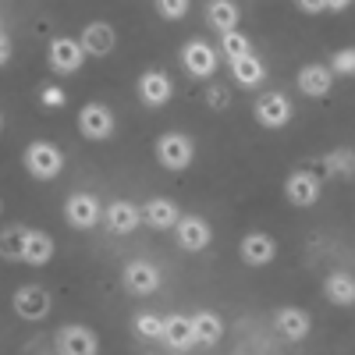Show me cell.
Segmentation results:
<instances>
[{
    "instance_id": "obj_25",
    "label": "cell",
    "mask_w": 355,
    "mask_h": 355,
    "mask_svg": "<svg viewBox=\"0 0 355 355\" xmlns=\"http://www.w3.org/2000/svg\"><path fill=\"white\" fill-rule=\"evenodd\" d=\"M231 75H234V82L239 85H259L263 78H266V68L259 64V57L252 53V57H242V61H231Z\"/></svg>"
},
{
    "instance_id": "obj_18",
    "label": "cell",
    "mask_w": 355,
    "mask_h": 355,
    "mask_svg": "<svg viewBox=\"0 0 355 355\" xmlns=\"http://www.w3.org/2000/svg\"><path fill=\"white\" fill-rule=\"evenodd\" d=\"M142 220L153 224L157 231H167V227H178V220H182V210L171 202V199H150L142 206Z\"/></svg>"
},
{
    "instance_id": "obj_28",
    "label": "cell",
    "mask_w": 355,
    "mask_h": 355,
    "mask_svg": "<svg viewBox=\"0 0 355 355\" xmlns=\"http://www.w3.org/2000/svg\"><path fill=\"white\" fill-rule=\"evenodd\" d=\"M25 234H28V227H8V231H4V256H8V259H21Z\"/></svg>"
},
{
    "instance_id": "obj_35",
    "label": "cell",
    "mask_w": 355,
    "mask_h": 355,
    "mask_svg": "<svg viewBox=\"0 0 355 355\" xmlns=\"http://www.w3.org/2000/svg\"><path fill=\"white\" fill-rule=\"evenodd\" d=\"M352 0H327V11H345Z\"/></svg>"
},
{
    "instance_id": "obj_14",
    "label": "cell",
    "mask_w": 355,
    "mask_h": 355,
    "mask_svg": "<svg viewBox=\"0 0 355 355\" xmlns=\"http://www.w3.org/2000/svg\"><path fill=\"white\" fill-rule=\"evenodd\" d=\"M139 96H142V103H150V107H164L171 100V78L164 71H157V68L142 71L139 75Z\"/></svg>"
},
{
    "instance_id": "obj_30",
    "label": "cell",
    "mask_w": 355,
    "mask_h": 355,
    "mask_svg": "<svg viewBox=\"0 0 355 355\" xmlns=\"http://www.w3.org/2000/svg\"><path fill=\"white\" fill-rule=\"evenodd\" d=\"M157 11H160V18L178 21V18L189 15V0H157Z\"/></svg>"
},
{
    "instance_id": "obj_4",
    "label": "cell",
    "mask_w": 355,
    "mask_h": 355,
    "mask_svg": "<svg viewBox=\"0 0 355 355\" xmlns=\"http://www.w3.org/2000/svg\"><path fill=\"white\" fill-rule=\"evenodd\" d=\"M78 132H82L85 139H93V142L110 139V135H114V114H110V107H103V103H85V107L78 110Z\"/></svg>"
},
{
    "instance_id": "obj_11",
    "label": "cell",
    "mask_w": 355,
    "mask_h": 355,
    "mask_svg": "<svg viewBox=\"0 0 355 355\" xmlns=\"http://www.w3.org/2000/svg\"><path fill=\"white\" fill-rule=\"evenodd\" d=\"M284 196H288L291 206H313V202L320 199V178L309 174V171H295V174H288Z\"/></svg>"
},
{
    "instance_id": "obj_8",
    "label": "cell",
    "mask_w": 355,
    "mask_h": 355,
    "mask_svg": "<svg viewBox=\"0 0 355 355\" xmlns=\"http://www.w3.org/2000/svg\"><path fill=\"white\" fill-rule=\"evenodd\" d=\"M15 313L21 316V320H46L50 316V291H43V288H36V284H25V288H18L15 291Z\"/></svg>"
},
{
    "instance_id": "obj_3",
    "label": "cell",
    "mask_w": 355,
    "mask_h": 355,
    "mask_svg": "<svg viewBox=\"0 0 355 355\" xmlns=\"http://www.w3.org/2000/svg\"><path fill=\"white\" fill-rule=\"evenodd\" d=\"M64 217H68V224H71V227L89 231V227H96V224H100L103 206H100V199H96V196H89V192H75V196H68V202H64Z\"/></svg>"
},
{
    "instance_id": "obj_23",
    "label": "cell",
    "mask_w": 355,
    "mask_h": 355,
    "mask_svg": "<svg viewBox=\"0 0 355 355\" xmlns=\"http://www.w3.org/2000/svg\"><path fill=\"white\" fill-rule=\"evenodd\" d=\"M192 327H196V345H217L220 334H224V323L217 313H196L192 316Z\"/></svg>"
},
{
    "instance_id": "obj_15",
    "label": "cell",
    "mask_w": 355,
    "mask_h": 355,
    "mask_svg": "<svg viewBox=\"0 0 355 355\" xmlns=\"http://www.w3.org/2000/svg\"><path fill=\"white\" fill-rule=\"evenodd\" d=\"M82 50L85 53H93V57H107L110 50H114V28L107 25V21H89L85 28H82Z\"/></svg>"
},
{
    "instance_id": "obj_9",
    "label": "cell",
    "mask_w": 355,
    "mask_h": 355,
    "mask_svg": "<svg viewBox=\"0 0 355 355\" xmlns=\"http://www.w3.org/2000/svg\"><path fill=\"white\" fill-rule=\"evenodd\" d=\"M100 352V341L89 327H61L57 334V355H96Z\"/></svg>"
},
{
    "instance_id": "obj_5",
    "label": "cell",
    "mask_w": 355,
    "mask_h": 355,
    "mask_svg": "<svg viewBox=\"0 0 355 355\" xmlns=\"http://www.w3.org/2000/svg\"><path fill=\"white\" fill-rule=\"evenodd\" d=\"M252 114H256V121L263 128H284L291 121V100L284 93H263L256 100V110Z\"/></svg>"
},
{
    "instance_id": "obj_24",
    "label": "cell",
    "mask_w": 355,
    "mask_h": 355,
    "mask_svg": "<svg viewBox=\"0 0 355 355\" xmlns=\"http://www.w3.org/2000/svg\"><path fill=\"white\" fill-rule=\"evenodd\" d=\"M323 291H327V299L334 306H352L355 302V277L352 274H331Z\"/></svg>"
},
{
    "instance_id": "obj_6",
    "label": "cell",
    "mask_w": 355,
    "mask_h": 355,
    "mask_svg": "<svg viewBox=\"0 0 355 355\" xmlns=\"http://www.w3.org/2000/svg\"><path fill=\"white\" fill-rule=\"evenodd\" d=\"M82 64H85L82 43H75V40H68V36H57V40L50 43V68H53L57 75H75Z\"/></svg>"
},
{
    "instance_id": "obj_1",
    "label": "cell",
    "mask_w": 355,
    "mask_h": 355,
    "mask_svg": "<svg viewBox=\"0 0 355 355\" xmlns=\"http://www.w3.org/2000/svg\"><path fill=\"white\" fill-rule=\"evenodd\" d=\"M64 167V153L57 150L53 142H33L25 150V171L40 178V182H50V178H57Z\"/></svg>"
},
{
    "instance_id": "obj_13",
    "label": "cell",
    "mask_w": 355,
    "mask_h": 355,
    "mask_svg": "<svg viewBox=\"0 0 355 355\" xmlns=\"http://www.w3.org/2000/svg\"><path fill=\"white\" fill-rule=\"evenodd\" d=\"M277 256V242L270 239V234H263V231H252L242 239V259L249 266H266V263H274Z\"/></svg>"
},
{
    "instance_id": "obj_21",
    "label": "cell",
    "mask_w": 355,
    "mask_h": 355,
    "mask_svg": "<svg viewBox=\"0 0 355 355\" xmlns=\"http://www.w3.org/2000/svg\"><path fill=\"white\" fill-rule=\"evenodd\" d=\"M239 18H242V11H239L234 0H210V8H206V21H210L220 36L234 33V28H239Z\"/></svg>"
},
{
    "instance_id": "obj_17",
    "label": "cell",
    "mask_w": 355,
    "mask_h": 355,
    "mask_svg": "<svg viewBox=\"0 0 355 355\" xmlns=\"http://www.w3.org/2000/svg\"><path fill=\"white\" fill-rule=\"evenodd\" d=\"M309 313L306 309H299V306H284V309H277V331L288 338V341H302L306 334H309Z\"/></svg>"
},
{
    "instance_id": "obj_29",
    "label": "cell",
    "mask_w": 355,
    "mask_h": 355,
    "mask_svg": "<svg viewBox=\"0 0 355 355\" xmlns=\"http://www.w3.org/2000/svg\"><path fill=\"white\" fill-rule=\"evenodd\" d=\"M331 64H334V68H331L334 75H348V78H352V75H355V46H345V50H338Z\"/></svg>"
},
{
    "instance_id": "obj_7",
    "label": "cell",
    "mask_w": 355,
    "mask_h": 355,
    "mask_svg": "<svg viewBox=\"0 0 355 355\" xmlns=\"http://www.w3.org/2000/svg\"><path fill=\"white\" fill-rule=\"evenodd\" d=\"M182 61H185V71L192 78H210L217 71V50L210 43H202V40H192L182 50Z\"/></svg>"
},
{
    "instance_id": "obj_19",
    "label": "cell",
    "mask_w": 355,
    "mask_h": 355,
    "mask_svg": "<svg viewBox=\"0 0 355 355\" xmlns=\"http://www.w3.org/2000/svg\"><path fill=\"white\" fill-rule=\"evenodd\" d=\"M50 256H53V239H50L46 231L28 227V234H25V249H21V263H28V266H43V263H50Z\"/></svg>"
},
{
    "instance_id": "obj_26",
    "label": "cell",
    "mask_w": 355,
    "mask_h": 355,
    "mask_svg": "<svg viewBox=\"0 0 355 355\" xmlns=\"http://www.w3.org/2000/svg\"><path fill=\"white\" fill-rule=\"evenodd\" d=\"M220 50H224L227 61H242V57H252V43H249L245 33H239V28L220 36Z\"/></svg>"
},
{
    "instance_id": "obj_2",
    "label": "cell",
    "mask_w": 355,
    "mask_h": 355,
    "mask_svg": "<svg viewBox=\"0 0 355 355\" xmlns=\"http://www.w3.org/2000/svg\"><path fill=\"white\" fill-rule=\"evenodd\" d=\"M192 157H196V146H192L189 135L167 132V135L157 139V160H160V167H167V171H185V167L192 164Z\"/></svg>"
},
{
    "instance_id": "obj_32",
    "label": "cell",
    "mask_w": 355,
    "mask_h": 355,
    "mask_svg": "<svg viewBox=\"0 0 355 355\" xmlns=\"http://www.w3.org/2000/svg\"><path fill=\"white\" fill-rule=\"evenodd\" d=\"M40 100H43V107H64L68 103L64 89H57V85H46L43 93H40Z\"/></svg>"
},
{
    "instance_id": "obj_31",
    "label": "cell",
    "mask_w": 355,
    "mask_h": 355,
    "mask_svg": "<svg viewBox=\"0 0 355 355\" xmlns=\"http://www.w3.org/2000/svg\"><path fill=\"white\" fill-rule=\"evenodd\" d=\"M327 167H331L334 174H352V171H355V157H352L348 150H338L334 157H327Z\"/></svg>"
},
{
    "instance_id": "obj_16",
    "label": "cell",
    "mask_w": 355,
    "mask_h": 355,
    "mask_svg": "<svg viewBox=\"0 0 355 355\" xmlns=\"http://www.w3.org/2000/svg\"><path fill=\"white\" fill-rule=\"evenodd\" d=\"M142 224V214H139V206L135 202H125V199H117L107 206V227L114 234H128Z\"/></svg>"
},
{
    "instance_id": "obj_12",
    "label": "cell",
    "mask_w": 355,
    "mask_h": 355,
    "mask_svg": "<svg viewBox=\"0 0 355 355\" xmlns=\"http://www.w3.org/2000/svg\"><path fill=\"white\" fill-rule=\"evenodd\" d=\"M174 234H178V245H182L185 252H199V249H206L210 245V224H206L202 217H182L178 220V227H174Z\"/></svg>"
},
{
    "instance_id": "obj_34",
    "label": "cell",
    "mask_w": 355,
    "mask_h": 355,
    "mask_svg": "<svg viewBox=\"0 0 355 355\" xmlns=\"http://www.w3.org/2000/svg\"><path fill=\"white\" fill-rule=\"evenodd\" d=\"M306 15H320V11H327V0H295Z\"/></svg>"
},
{
    "instance_id": "obj_33",
    "label": "cell",
    "mask_w": 355,
    "mask_h": 355,
    "mask_svg": "<svg viewBox=\"0 0 355 355\" xmlns=\"http://www.w3.org/2000/svg\"><path fill=\"white\" fill-rule=\"evenodd\" d=\"M206 93H210V96H206V100H210V107H227V89L224 85H214V89H206Z\"/></svg>"
},
{
    "instance_id": "obj_22",
    "label": "cell",
    "mask_w": 355,
    "mask_h": 355,
    "mask_svg": "<svg viewBox=\"0 0 355 355\" xmlns=\"http://www.w3.org/2000/svg\"><path fill=\"white\" fill-rule=\"evenodd\" d=\"M164 341L178 352H185L196 345V327H192V316H167V334Z\"/></svg>"
},
{
    "instance_id": "obj_36",
    "label": "cell",
    "mask_w": 355,
    "mask_h": 355,
    "mask_svg": "<svg viewBox=\"0 0 355 355\" xmlns=\"http://www.w3.org/2000/svg\"><path fill=\"white\" fill-rule=\"evenodd\" d=\"M0 57H4V64L11 61V43H8V40H4V46H0Z\"/></svg>"
},
{
    "instance_id": "obj_27",
    "label": "cell",
    "mask_w": 355,
    "mask_h": 355,
    "mask_svg": "<svg viewBox=\"0 0 355 355\" xmlns=\"http://www.w3.org/2000/svg\"><path fill=\"white\" fill-rule=\"evenodd\" d=\"M135 331H139L142 338L157 341V338L167 334V320H164V316H153V313H139V316H135Z\"/></svg>"
},
{
    "instance_id": "obj_20",
    "label": "cell",
    "mask_w": 355,
    "mask_h": 355,
    "mask_svg": "<svg viewBox=\"0 0 355 355\" xmlns=\"http://www.w3.org/2000/svg\"><path fill=\"white\" fill-rule=\"evenodd\" d=\"M331 82H334V71L327 64H306L299 71V89L306 96H327L331 93Z\"/></svg>"
},
{
    "instance_id": "obj_10",
    "label": "cell",
    "mask_w": 355,
    "mask_h": 355,
    "mask_svg": "<svg viewBox=\"0 0 355 355\" xmlns=\"http://www.w3.org/2000/svg\"><path fill=\"white\" fill-rule=\"evenodd\" d=\"M121 281H125V288L132 295H153L160 288V270H157L153 263H146V259H135V263L125 266Z\"/></svg>"
}]
</instances>
